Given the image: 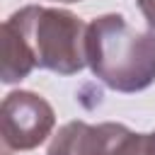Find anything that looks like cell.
<instances>
[{
	"mask_svg": "<svg viewBox=\"0 0 155 155\" xmlns=\"http://www.w3.org/2000/svg\"><path fill=\"white\" fill-rule=\"evenodd\" d=\"M87 65L114 92H140L155 82V31L133 29L124 15H99L87 24Z\"/></svg>",
	"mask_w": 155,
	"mask_h": 155,
	"instance_id": "cell-1",
	"label": "cell"
},
{
	"mask_svg": "<svg viewBox=\"0 0 155 155\" xmlns=\"http://www.w3.org/2000/svg\"><path fill=\"white\" fill-rule=\"evenodd\" d=\"M5 24L19 36L34 68L58 75H75L85 68L87 24L78 15L61 7L27 5L10 15Z\"/></svg>",
	"mask_w": 155,
	"mask_h": 155,
	"instance_id": "cell-2",
	"label": "cell"
},
{
	"mask_svg": "<svg viewBox=\"0 0 155 155\" xmlns=\"http://www.w3.org/2000/svg\"><path fill=\"white\" fill-rule=\"evenodd\" d=\"M56 126L53 107L36 92L17 90L2 99L0 107V143L2 155L39 148Z\"/></svg>",
	"mask_w": 155,
	"mask_h": 155,
	"instance_id": "cell-3",
	"label": "cell"
},
{
	"mask_svg": "<svg viewBox=\"0 0 155 155\" xmlns=\"http://www.w3.org/2000/svg\"><path fill=\"white\" fill-rule=\"evenodd\" d=\"M128 131L131 128L114 121H104V124L70 121L58 128V133L48 145V153L51 155H114L116 145Z\"/></svg>",
	"mask_w": 155,
	"mask_h": 155,
	"instance_id": "cell-4",
	"label": "cell"
},
{
	"mask_svg": "<svg viewBox=\"0 0 155 155\" xmlns=\"http://www.w3.org/2000/svg\"><path fill=\"white\" fill-rule=\"evenodd\" d=\"M31 70H34V61L29 58L24 44L7 24H2V70H0L2 82L15 85V82L24 80Z\"/></svg>",
	"mask_w": 155,
	"mask_h": 155,
	"instance_id": "cell-5",
	"label": "cell"
},
{
	"mask_svg": "<svg viewBox=\"0 0 155 155\" xmlns=\"http://www.w3.org/2000/svg\"><path fill=\"white\" fill-rule=\"evenodd\" d=\"M136 2H138V10L143 12L148 27L155 29V0H136Z\"/></svg>",
	"mask_w": 155,
	"mask_h": 155,
	"instance_id": "cell-6",
	"label": "cell"
},
{
	"mask_svg": "<svg viewBox=\"0 0 155 155\" xmlns=\"http://www.w3.org/2000/svg\"><path fill=\"white\" fill-rule=\"evenodd\" d=\"M145 155H155V131L145 133Z\"/></svg>",
	"mask_w": 155,
	"mask_h": 155,
	"instance_id": "cell-7",
	"label": "cell"
},
{
	"mask_svg": "<svg viewBox=\"0 0 155 155\" xmlns=\"http://www.w3.org/2000/svg\"><path fill=\"white\" fill-rule=\"evenodd\" d=\"M58 2H80V0H58Z\"/></svg>",
	"mask_w": 155,
	"mask_h": 155,
	"instance_id": "cell-8",
	"label": "cell"
},
{
	"mask_svg": "<svg viewBox=\"0 0 155 155\" xmlns=\"http://www.w3.org/2000/svg\"><path fill=\"white\" fill-rule=\"evenodd\" d=\"M46 155H51V153H46Z\"/></svg>",
	"mask_w": 155,
	"mask_h": 155,
	"instance_id": "cell-9",
	"label": "cell"
}]
</instances>
